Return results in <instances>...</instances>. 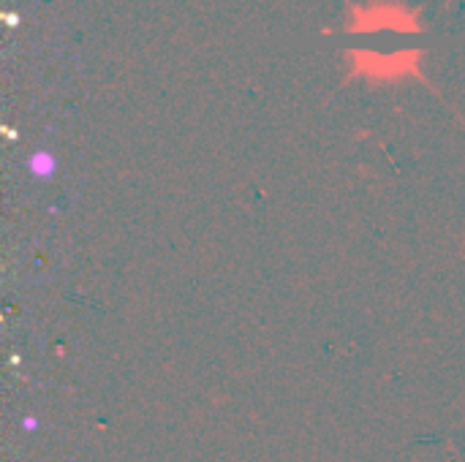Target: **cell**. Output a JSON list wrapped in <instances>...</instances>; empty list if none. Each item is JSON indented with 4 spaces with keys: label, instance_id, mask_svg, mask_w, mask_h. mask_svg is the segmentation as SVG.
<instances>
[{
    "label": "cell",
    "instance_id": "cell-1",
    "mask_svg": "<svg viewBox=\"0 0 465 462\" xmlns=\"http://www.w3.org/2000/svg\"><path fill=\"white\" fill-rule=\"evenodd\" d=\"M33 172H35L38 177H49V174L54 172V158H52L49 152H35V155H33Z\"/></svg>",
    "mask_w": 465,
    "mask_h": 462
}]
</instances>
